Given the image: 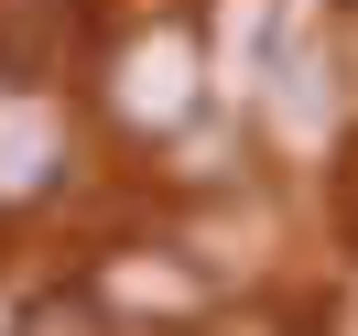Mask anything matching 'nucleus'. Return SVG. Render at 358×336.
I'll return each instance as SVG.
<instances>
[{"label": "nucleus", "instance_id": "4", "mask_svg": "<svg viewBox=\"0 0 358 336\" xmlns=\"http://www.w3.org/2000/svg\"><path fill=\"white\" fill-rule=\"evenodd\" d=\"M336 217H348V239H358V152H348V174H336Z\"/></svg>", "mask_w": 358, "mask_h": 336}, {"label": "nucleus", "instance_id": "2", "mask_svg": "<svg viewBox=\"0 0 358 336\" xmlns=\"http://www.w3.org/2000/svg\"><path fill=\"white\" fill-rule=\"evenodd\" d=\"M55 163H66V131L33 87H0V196H44Z\"/></svg>", "mask_w": 358, "mask_h": 336}, {"label": "nucleus", "instance_id": "1", "mask_svg": "<svg viewBox=\"0 0 358 336\" xmlns=\"http://www.w3.org/2000/svg\"><path fill=\"white\" fill-rule=\"evenodd\" d=\"M196 33H141L131 54H120V76H109V98H120V119H141V131H163V119H185V98H196Z\"/></svg>", "mask_w": 358, "mask_h": 336}, {"label": "nucleus", "instance_id": "5", "mask_svg": "<svg viewBox=\"0 0 358 336\" xmlns=\"http://www.w3.org/2000/svg\"><path fill=\"white\" fill-rule=\"evenodd\" d=\"M44 336H87V314H76V304H55V314H44Z\"/></svg>", "mask_w": 358, "mask_h": 336}, {"label": "nucleus", "instance_id": "3", "mask_svg": "<svg viewBox=\"0 0 358 336\" xmlns=\"http://www.w3.org/2000/svg\"><path fill=\"white\" fill-rule=\"evenodd\" d=\"M271 119H282V131H326V54H282V76H271Z\"/></svg>", "mask_w": 358, "mask_h": 336}]
</instances>
